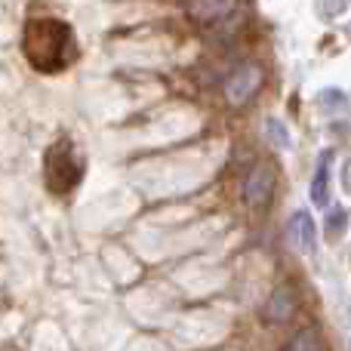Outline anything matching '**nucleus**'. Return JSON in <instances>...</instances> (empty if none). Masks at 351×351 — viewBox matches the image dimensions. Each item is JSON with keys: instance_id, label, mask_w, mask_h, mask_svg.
Returning <instances> with one entry per match:
<instances>
[{"instance_id": "f257e3e1", "label": "nucleus", "mask_w": 351, "mask_h": 351, "mask_svg": "<svg viewBox=\"0 0 351 351\" xmlns=\"http://www.w3.org/2000/svg\"><path fill=\"white\" fill-rule=\"evenodd\" d=\"M22 49H25V59L37 71H47V74L62 71L74 59V31L71 25L59 22V19H31L25 25Z\"/></svg>"}, {"instance_id": "f03ea898", "label": "nucleus", "mask_w": 351, "mask_h": 351, "mask_svg": "<svg viewBox=\"0 0 351 351\" xmlns=\"http://www.w3.org/2000/svg\"><path fill=\"white\" fill-rule=\"evenodd\" d=\"M80 176H84V158L74 148V142L68 136L56 139L43 154V179H47L49 191L68 194L80 182Z\"/></svg>"}, {"instance_id": "7ed1b4c3", "label": "nucleus", "mask_w": 351, "mask_h": 351, "mask_svg": "<svg viewBox=\"0 0 351 351\" xmlns=\"http://www.w3.org/2000/svg\"><path fill=\"white\" fill-rule=\"evenodd\" d=\"M271 191H274V167L262 160V164H256L250 170L247 182H243V200H247V206L259 210V206H265L271 200Z\"/></svg>"}, {"instance_id": "20e7f679", "label": "nucleus", "mask_w": 351, "mask_h": 351, "mask_svg": "<svg viewBox=\"0 0 351 351\" xmlns=\"http://www.w3.org/2000/svg\"><path fill=\"white\" fill-rule=\"evenodd\" d=\"M262 86V71L256 65H241L228 80H225V96L231 105H247L250 99L259 93Z\"/></svg>"}, {"instance_id": "39448f33", "label": "nucleus", "mask_w": 351, "mask_h": 351, "mask_svg": "<svg viewBox=\"0 0 351 351\" xmlns=\"http://www.w3.org/2000/svg\"><path fill=\"white\" fill-rule=\"evenodd\" d=\"M290 243L299 250V253L311 256L317 250V228H315V219L308 216L305 210H296L290 216Z\"/></svg>"}, {"instance_id": "423d86ee", "label": "nucleus", "mask_w": 351, "mask_h": 351, "mask_svg": "<svg viewBox=\"0 0 351 351\" xmlns=\"http://www.w3.org/2000/svg\"><path fill=\"white\" fill-rule=\"evenodd\" d=\"M293 311H296V293H293L287 284H280L278 290L271 293V299H268L265 317L271 324H284V321H290L293 317Z\"/></svg>"}, {"instance_id": "0eeeda50", "label": "nucleus", "mask_w": 351, "mask_h": 351, "mask_svg": "<svg viewBox=\"0 0 351 351\" xmlns=\"http://www.w3.org/2000/svg\"><path fill=\"white\" fill-rule=\"evenodd\" d=\"M237 0H194L191 3V16L197 19V22H225V19L234 12Z\"/></svg>"}, {"instance_id": "6e6552de", "label": "nucleus", "mask_w": 351, "mask_h": 351, "mask_svg": "<svg viewBox=\"0 0 351 351\" xmlns=\"http://www.w3.org/2000/svg\"><path fill=\"white\" fill-rule=\"evenodd\" d=\"M330 164H333V152H324L321 158H317L315 179H311V200H315L317 206L330 204Z\"/></svg>"}, {"instance_id": "1a4fd4ad", "label": "nucleus", "mask_w": 351, "mask_h": 351, "mask_svg": "<svg viewBox=\"0 0 351 351\" xmlns=\"http://www.w3.org/2000/svg\"><path fill=\"white\" fill-rule=\"evenodd\" d=\"M287 351H324V342H321V336H317V330H299L290 339Z\"/></svg>"}, {"instance_id": "9d476101", "label": "nucleus", "mask_w": 351, "mask_h": 351, "mask_svg": "<svg viewBox=\"0 0 351 351\" xmlns=\"http://www.w3.org/2000/svg\"><path fill=\"white\" fill-rule=\"evenodd\" d=\"M346 225H348V213L346 210H333L327 216V234L330 237H339L342 231H346Z\"/></svg>"}, {"instance_id": "9b49d317", "label": "nucleus", "mask_w": 351, "mask_h": 351, "mask_svg": "<svg viewBox=\"0 0 351 351\" xmlns=\"http://www.w3.org/2000/svg\"><path fill=\"white\" fill-rule=\"evenodd\" d=\"M265 130H268V139H271L278 148H287V145H290V136H287V130L280 127L278 121H268Z\"/></svg>"}, {"instance_id": "f8f14e48", "label": "nucleus", "mask_w": 351, "mask_h": 351, "mask_svg": "<svg viewBox=\"0 0 351 351\" xmlns=\"http://www.w3.org/2000/svg\"><path fill=\"white\" fill-rule=\"evenodd\" d=\"M342 185H346V191L351 194V160L346 164V170H342Z\"/></svg>"}]
</instances>
